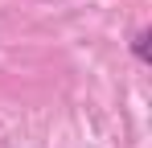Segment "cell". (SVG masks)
I'll return each mask as SVG.
<instances>
[{
  "label": "cell",
  "mask_w": 152,
  "mask_h": 148,
  "mask_svg": "<svg viewBox=\"0 0 152 148\" xmlns=\"http://www.w3.org/2000/svg\"><path fill=\"white\" fill-rule=\"evenodd\" d=\"M152 29H140V33H136V37H132V53H136V58H140V62H152Z\"/></svg>",
  "instance_id": "cell-1"
}]
</instances>
